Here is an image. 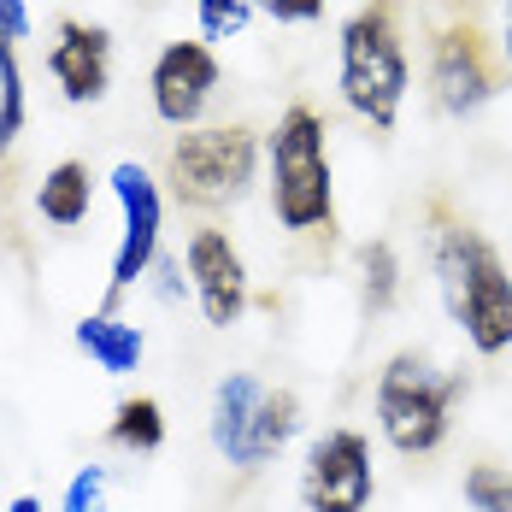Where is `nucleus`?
I'll list each match as a JSON object with an SVG mask.
<instances>
[{"label": "nucleus", "instance_id": "9b49d317", "mask_svg": "<svg viewBox=\"0 0 512 512\" xmlns=\"http://www.w3.org/2000/svg\"><path fill=\"white\" fill-rule=\"evenodd\" d=\"M48 71L71 106H95L112 83V30L83 24V18H59V42L48 53Z\"/></svg>", "mask_w": 512, "mask_h": 512}, {"label": "nucleus", "instance_id": "4468645a", "mask_svg": "<svg viewBox=\"0 0 512 512\" xmlns=\"http://www.w3.org/2000/svg\"><path fill=\"white\" fill-rule=\"evenodd\" d=\"M89 195H95V171L83 159H59L42 177V189H36V212L59 230H71V224L89 218Z\"/></svg>", "mask_w": 512, "mask_h": 512}, {"label": "nucleus", "instance_id": "bb28decb", "mask_svg": "<svg viewBox=\"0 0 512 512\" xmlns=\"http://www.w3.org/2000/svg\"><path fill=\"white\" fill-rule=\"evenodd\" d=\"M142 6H154V0H142Z\"/></svg>", "mask_w": 512, "mask_h": 512}, {"label": "nucleus", "instance_id": "0eeeda50", "mask_svg": "<svg viewBox=\"0 0 512 512\" xmlns=\"http://www.w3.org/2000/svg\"><path fill=\"white\" fill-rule=\"evenodd\" d=\"M371 442L359 430H324L307 448V471H301V501L307 512H365L371 507Z\"/></svg>", "mask_w": 512, "mask_h": 512}, {"label": "nucleus", "instance_id": "a878e982", "mask_svg": "<svg viewBox=\"0 0 512 512\" xmlns=\"http://www.w3.org/2000/svg\"><path fill=\"white\" fill-rule=\"evenodd\" d=\"M12 512H42V501H36V495H18V501H12Z\"/></svg>", "mask_w": 512, "mask_h": 512}, {"label": "nucleus", "instance_id": "2eb2a0df", "mask_svg": "<svg viewBox=\"0 0 512 512\" xmlns=\"http://www.w3.org/2000/svg\"><path fill=\"white\" fill-rule=\"evenodd\" d=\"M106 442H112V448H130V454H154V448H165V412H159L154 395L118 401L112 424H106Z\"/></svg>", "mask_w": 512, "mask_h": 512}, {"label": "nucleus", "instance_id": "a211bd4d", "mask_svg": "<svg viewBox=\"0 0 512 512\" xmlns=\"http://www.w3.org/2000/svg\"><path fill=\"white\" fill-rule=\"evenodd\" d=\"M24 118H30V106H24V71H18V42H6V36H0V148H12V142H18Z\"/></svg>", "mask_w": 512, "mask_h": 512}, {"label": "nucleus", "instance_id": "f257e3e1", "mask_svg": "<svg viewBox=\"0 0 512 512\" xmlns=\"http://www.w3.org/2000/svg\"><path fill=\"white\" fill-rule=\"evenodd\" d=\"M430 259H436V283L442 301L465 330V342L483 359L512 348V271L501 248L471 224L454 218L448 201H430Z\"/></svg>", "mask_w": 512, "mask_h": 512}, {"label": "nucleus", "instance_id": "1a4fd4ad", "mask_svg": "<svg viewBox=\"0 0 512 512\" xmlns=\"http://www.w3.org/2000/svg\"><path fill=\"white\" fill-rule=\"evenodd\" d=\"M183 271L195 277V301H201L212 330H230L248 312V265L236 254L230 230H212V224L195 230L189 236V254H183Z\"/></svg>", "mask_w": 512, "mask_h": 512}, {"label": "nucleus", "instance_id": "39448f33", "mask_svg": "<svg viewBox=\"0 0 512 512\" xmlns=\"http://www.w3.org/2000/svg\"><path fill=\"white\" fill-rule=\"evenodd\" d=\"M259 171V136L248 124H212V130H183L171 142L165 159V177H171V195L195 212H218V206H236L248 195Z\"/></svg>", "mask_w": 512, "mask_h": 512}, {"label": "nucleus", "instance_id": "f03ea898", "mask_svg": "<svg viewBox=\"0 0 512 512\" xmlns=\"http://www.w3.org/2000/svg\"><path fill=\"white\" fill-rule=\"evenodd\" d=\"M412 65L401 36V0H365L342 24V101L371 130H395L407 101Z\"/></svg>", "mask_w": 512, "mask_h": 512}, {"label": "nucleus", "instance_id": "6ab92c4d", "mask_svg": "<svg viewBox=\"0 0 512 512\" xmlns=\"http://www.w3.org/2000/svg\"><path fill=\"white\" fill-rule=\"evenodd\" d=\"M465 507L471 512H512V471L507 465H471L465 471Z\"/></svg>", "mask_w": 512, "mask_h": 512}, {"label": "nucleus", "instance_id": "aec40b11", "mask_svg": "<svg viewBox=\"0 0 512 512\" xmlns=\"http://www.w3.org/2000/svg\"><path fill=\"white\" fill-rule=\"evenodd\" d=\"M195 18L206 42H230L254 24V0H195Z\"/></svg>", "mask_w": 512, "mask_h": 512}, {"label": "nucleus", "instance_id": "f8f14e48", "mask_svg": "<svg viewBox=\"0 0 512 512\" xmlns=\"http://www.w3.org/2000/svg\"><path fill=\"white\" fill-rule=\"evenodd\" d=\"M259 401H265V383L248 371H230L212 395V448L236 471H259L254 460V424H259Z\"/></svg>", "mask_w": 512, "mask_h": 512}, {"label": "nucleus", "instance_id": "7ed1b4c3", "mask_svg": "<svg viewBox=\"0 0 512 512\" xmlns=\"http://www.w3.org/2000/svg\"><path fill=\"white\" fill-rule=\"evenodd\" d=\"M324 136L330 130H324L318 106L307 101H295L271 130V212L295 236L336 230V183H330V142Z\"/></svg>", "mask_w": 512, "mask_h": 512}, {"label": "nucleus", "instance_id": "393cba45", "mask_svg": "<svg viewBox=\"0 0 512 512\" xmlns=\"http://www.w3.org/2000/svg\"><path fill=\"white\" fill-rule=\"evenodd\" d=\"M501 65H507V77H512V18H507V36H501Z\"/></svg>", "mask_w": 512, "mask_h": 512}, {"label": "nucleus", "instance_id": "412c9836", "mask_svg": "<svg viewBox=\"0 0 512 512\" xmlns=\"http://www.w3.org/2000/svg\"><path fill=\"white\" fill-rule=\"evenodd\" d=\"M59 512H106V471L101 465H89V471H77L65 483V507Z\"/></svg>", "mask_w": 512, "mask_h": 512}, {"label": "nucleus", "instance_id": "423d86ee", "mask_svg": "<svg viewBox=\"0 0 512 512\" xmlns=\"http://www.w3.org/2000/svg\"><path fill=\"white\" fill-rule=\"evenodd\" d=\"M501 83H507V65L489 48L477 6H460L448 24L430 30V101H436V112L465 118V112L495 101Z\"/></svg>", "mask_w": 512, "mask_h": 512}, {"label": "nucleus", "instance_id": "6e6552de", "mask_svg": "<svg viewBox=\"0 0 512 512\" xmlns=\"http://www.w3.org/2000/svg\"><path fill=\"white\" fill-rule=\"evenodd\" d=\"M112 195L124 206V236H118V254H112V289H106V312L118 307V295L142 277V271H154L159 259V224H165V206H159V183L136 165V159H124V165H112Z\"/></svg>", "mask_w": 512, "mask_h": 512}, {"label": "nucleus", "instance_id": "b1692460", "mask_svg": "<svg viewBox=\"0 0 512 512\" xmlns=\"http://www.w3.org/2000/svg\"><path fill=\"white\" fill-rule=\"evenodd\" d=\"M154 265H159V277H165V283H159V295H165V301H177V295H183V271H177L171 259H154Z\"/></svg>", "mask_w": 512, "mask_h": 512}, {"label": "nucleus", "instance_id": "ddd939ff", "mask_svg": "<svg viewBox=\"0 0 512 512\" xmlns=\"http://www.w3.org/2000/svg\"><path fill=\"white\" fill-rule=\"evenodd\" d=\"M77 348L101 365L106 377H124V371H136L142 365V330L136 324H124V318H112V312H89L83 324H77Z\"/></svg>", "mask_w": 512, "mask_h": 512}, {"label": "nucleus", "instance_id": "5701e85b", "mask_svg": "<svg viewBox=\"0 0 512 512\" xmlns=\"http://www.w3.org/2000/svg\"><path fill=\"white\" fill-rule=\"evenodd\" d=\"M0 36L6 42H24L30 36V6L24 0H0Z\"/></svg>", "mask_w": 512, "mask_h": 512}, {"label": "nucleus", "instance_id": "9d476101", "mask_svg": "<svg viewBox=\"0 0 512 512\" xmlns=\"http://www.w3.org/2000/svg\"><path fill=\"white\" fill-rule=\"evenodd\" d=\"M148 89H154L159 118L177 124V130H189V124L206 112L212 89H218V53L206 48V42H171V48L154 59Z\"/></svg>", "mask_w": 512, "mask_h": 512}, {"label": "nucleus", "instance_id": "4be33fe9", "mask_svg": "<svg viewBox=\"0 0 512 512\" xmlns=\"http://www.w3.org/2000/svg\"><path fill=\"white\" fill-rule=\"evenodd\" d=\"M259 6H265L277 24H318L330 0H259Z\"/></svg>", "mask_w": 512, "mask_h": 512}, {"label": "nucleus", "instance_id": "20e7f679", "mask_svg": "<svg viewBox=\"0 0 512 512\" xmlns=\"http://www.w3.org/2000/svg\"><path fill=\"white\" fill-rule=\"evenodd\" d=\"M465 395V377H442L424 354H395L377 371V424L389 436L395 454H436L448 442L454 424V401Z\"/></svg>", "mask_w": 512, "mask_h": 512}, {"label": "nucleus", "instance_id": "dca6fc26", "mask_svg": "<svg viewBox=\"0 0 512 512\" xmlns=\"http://www.w3.org/2000/svg\"><path fill=\"white\" fill-rule=\"evenodd\" d=\"M301 430V395L295 389H265L259 401V424H254V460L271 465Z\"/></svg>", "mask_w": 512, "mask_h": 512}, {"label": "nucleus", "instance_id": "f3484780", "mask_svg": "<svg viewBox=\"0 0 512 512\" xmlns=\"http://www.w3.org/2000/svg\"><path fill=\"white\" fill-rule=\"evenodd\" d=\"M359 277H365V283H359V307L371 312V318L401 301V259H395V248H389L383 236L359 248Z\"/></svg>", "mask_w": 512, "mask_h": 512}]
</instances>
